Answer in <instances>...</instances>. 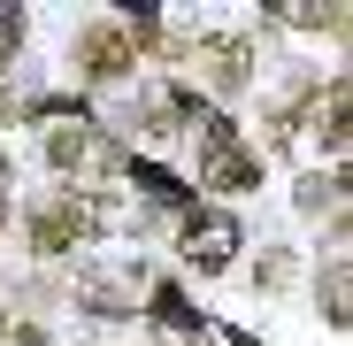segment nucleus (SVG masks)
<instances>
[{"mask_svg":"<svg viewBox=\"0 0 353 346\" xmlns=\"http://www.w3.org/2000/svg\"><path fill=\"white\" fill-rule=\"evenodd\" d=\"M200 154H208V185H215V193H246V185H261V154H246L239 131H230L223 115H200Z\"/></svg>","mask_w":353,"mask_h":346,"instance_id":"nucleus-1","label":"nucleus"},{"mask_svg":"<svg viewBox=\"0 0 353 346\" xmlns=\"http://www.w3.org/2000/svg\"><path fill=\"white\" fill-rule=\"evenodd\" d=\"M146 39H154L146 16H139L131 31H123V23H92V31L77 39V62H85V77H123V70L139 62V46H146Z\"/></svg>","mask_w":353,"mask_h":346,"instance_id":"nucleus-2","label":"nucleus"},{"mask_svg":"<svg viewBox=\"0 0 353 346\" xmlns=\"http://www.w3.org/2000/svg\"><path fill=\"white\" fill-rule=\"evenodd\" d=\"M108 215L92 208V200H77V193H62V200H46L39 215H31V247L39 254H70V239H85V231H100Z\"/></svg>","mask_w":353,"mask_h":346,"instance_id":"nucleus-3","label":"nucleus"},{"mask_svg":"<svg viewBox=\"0 0 353 346\" xmlns=\"http://www.w3.org/2000/svg\"><path fill=\"white\" fill-rule=\"evenodd\" d=\"M230 254H239V223L230 215H192L185 223V262L192 269H223Z\"/></svg>","mask_w":353,"mask_h":346,"instance_id":"nucleus-4","label":"nucleus"},{"mask_svg":"<svg viewBox=\"0 0 353 346\" xmlns=\"http://www.w3.org/2000/svg\"><path fill=\"white\" fill-rule=\"evenodd\" d=\"M307 124H315V139H323L330 154H345V77L315 100V115H307Z\"/></svg>","mask_w":353,"mask_h":346,"instance_id":"nucleus-5","label":"nucleus"},{"mask_svg":"<svg viewBox=\"0 0 353 346\" xmlns=\"http://www.w3.org/2000/svg\"><path fill=\"white\" fill-rule=\"evenodd\" d=\"M200 62H208L215 85H239V77H246V39H208V46H200Z\"/></svg>","mask_w":353,"mask_h":346,"instance_id":"nucleus-6","label":"nucleus"},{"mask_svg":"<svg viewBox=\"0 0 353 346\" xmlns=\"http://www.w3.org/2000/svg\"><path fill=\"white\" fill-rule=\"evenodd\" d=\"M16 39H23V16H16V8H0V54H16Z\"/></svg>","mask_w":353,"mask_h":346,"instance_id":"nucleus-7","label":"nucleus"},{"mask_svg":"<svg viewBox=\"0 0 353 346\" xmlns=\"http://www.w3.org/2000/svg\"><path fill=\"white\" fill-rule=\"evenodd\" d=\"M0 177H8V169H0Z\"/></svg>","mask_w":353,"mask_h":346,"instance_id":"nucleus-8","label":"nucleus"}]
</instances>
